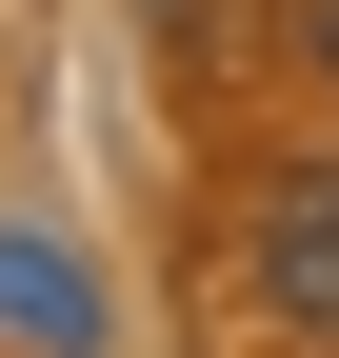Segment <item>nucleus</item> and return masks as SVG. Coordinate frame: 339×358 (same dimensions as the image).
<instances>
[{"label": "nucleus", "mask_w": 339, "mask_h": 358, "mask_svg": "<svg viewBox=\"0 0 339 358\" xmlns=\"http://www.w3.org/2000/svg\"><path fill=\"white\" fill-rule=\"evenodd\" d=\"M120 319H100V279H80L60 239H0V358H100Z\"/></svg>", "instance_id": "obj_2"}, {"label": "nucleus", "mask_w": 339, "mask_h": 358, "mask_svg": "<svg viewBox=\"0 0 339 358\" xmlns=\"http://www.w3.org/2000/svg\"><path fill=\"white\" fill-rule=\"evenodd\" d=\"M319 80H339V0H319Z\"/></svg>", "instance_id": "obj_3"}, {"label": "nucleus", "mask_w": 339, "mask_h": 358, "mask_svg": "<svg viewBox=\"0 0 339 358\" xmlns=\"http://www.w3.org/2000/svg\"><path fill=\"white\" fill-rule=\"evenodd\" d=\"M220 279H240V319H260L279 358H339V159H279L260 199H240Z\"/></svg>", "instance_id": "obj_1"}]
</instances>
